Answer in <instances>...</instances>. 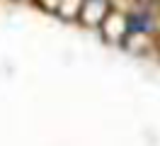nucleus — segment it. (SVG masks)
Instances as JSON below:
<instances>
[{
	"instance_id": "1",
	"label": "nucleus",
	"mask_w": 160,
	"mask_h": 146,
	"mask_svg": "<svg viewBox=\"0 0 160 146\" xmlns=\"http://www.w3.org/2000/svg\"><path fill=\"white\" fill-rule=\"evenodd\" d=\"M102 34H104V39H109V41H124L126 39V34H129V19L124 17L121 12H117V10H109L107 12V17L102 19Z\"/></svg>"
},
{
	"instance_id": "2",
	"label": "nucleus",
	"mask_w": 160,
	"mask_h": 146,
	"mask_svg": "<svg viewBox=\"0 0 160 146\" xmlns=\"http://www.w3.org/2000/svg\"><path fill=\"white\" fill-rule=\"evenodd\" d=\"M107 12H109V5L104 0H85L78 15L88 27H100L102 19L107 17Z\"/></svg>"
}]
</instances>
